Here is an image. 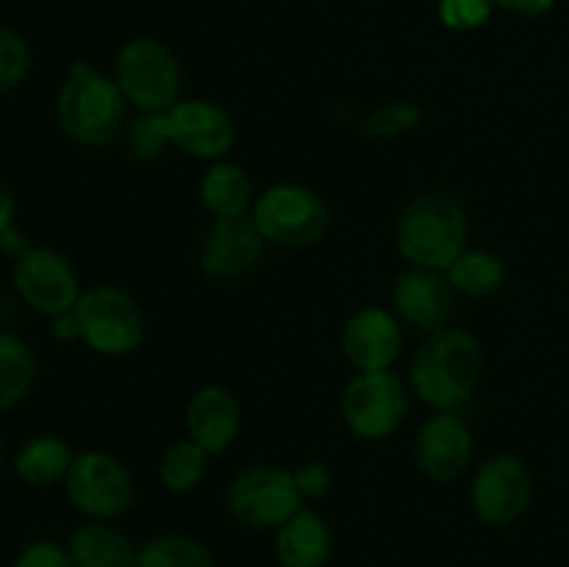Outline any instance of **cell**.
<instances>
[{
	"label": "cell",
	"mask_w": 569,
	"mask_h": 567,
	"mask_svg": "<svg viewBox=\"0 0 569 567\" xmlns=\"http://www.w3.org/2000/svg\"><path fill=\"white\" fill-rule=\"evenodd\" d=\"M483 376V348L467 328L448 326L426 337L409 367L411 395L433 411H459Z\"/></svg>",
	"instance_id": "6da1fadb"
},
{
	"label": "cell",
	"mask_w": 569,
	"mask_h": 567,
	"mask_svg": "<svg viewBox=\"0 0 569 567\" xmlns=\"http://www.w3.org/2000/svg\"><path fill=\"white\" fill-rule=\"evenodd\" d=\"M53 111L59 131L81 148H103L128 126V100L114 76L83 59L67 67Z\"/></svg>",
	"instance_id": "7a4b0ae2"
},
{
	"label": "cell",
	"mask_w": 569,
	"mask_h": 567,
	"mask_svg": "<svg viewBox=\"0 0 569 567\" xmlns=\"http://www.w3.org/2000/svg\"><path fill=\"white\" fill-rule=\"evenodd\" d=\"M470 222L461 200L450 192H422L403 206L395 245L409 267L448 270L467 250Z\"/></svg>",
	"instance_id": "3957f363"
},
{
	"label": "cell",
	"mask_w": 569,
	"mask_h": 567,
	"mask_svg": "<svg viewBox=\"0 0 569 567\" xmlns=\"http://www.w3.org/2000/svg\"><path fill=\"white\" fill-rule=\"evenodd\" d=\"M117 87L128 106L150 115H164L181 100L183 67L170 44L153 37H133L120 44L111 64Z\"/></svg>",
	"instance_id": "277c9868"
},
{
	"label": "cell",
	"mask_w": 569,
	"mask_h": 567,
	"mask_svg": "<svg viewBox=\"0 0 569 567\" xmlns=\"http://www.w3.org/2000/svg\"><path fill=\"white\" fill-rule=\"evenodd\" d=\"M250 217L267 245L278 248H311L331 231V206L306 183L281 181L256 195Z\"/></svg>",
	"instance_id": "5b68a950"
},
{
	"label": "cell",
	"mask_w": 569,
	"mask_h": 567,
	"mask_svg": "<svg viewBox=\"0 0 569 567\" xmlns=\"http://www.w3.org/2000/svg\"><path fill=\"white\" fill-rule=\"evenodd\" d=\"M76 320L81 328V342L92 354L120 359L131 356L144 342V311L131 292L114 284H98L83 289L76 304Z\"/></svg>",
	"instance_id": "8992f818"
},
{
	"label": "cell",
	"mask_w": 569,
	"mask_h": 567,
	"mask_svg": "<svg viewBox=\"0 0 569 567\" xmlns=\"http://www.w3.org/2000/svg\"><path fill=\"white\" fill-rule=\"evenodd\" d=\"M295 472L281 465H250L228 481L226 506L228 515L253 531H276L289 517L303 509Z\"/></svg>",
	"instance_id": "52a82bcc"
},
{
	"label": "cell",
	"mask_w": 569,
	"mask_h": 567,
	"mask_svg": "<svg viewBox=\"0 0 569 567\" xmlns=\"http://www.w3.org/2000/svg\"><path fill=\"white\" fill-rule=\"evenodd\" d=\"M409 395L411 387L395 370L356 372L339 400L345 428L367 442L389 439L406 422Z\"/></svg>",
	"instance_id": "ba28073f"
},
{
	"label": "cell",
	"mask_w": 569,
	"mask_h": 567,
	"mask_svg": "<svg viewBox=\"0 0 569 567\" xmlns=\"http://www.w3.org/2000/svg\"><path fill=\"white\" fill-rule=\"evenodd\" d=\"M64 495L87 520H109L126 515L137 498L133 476L117 456L106 450H81L64 478Z\"/></svg>",
	"instance_id": "9c48e42d"
},
{
	"label": "cell",
	"mask_w": 569,
	"mask_h": 567,
	"mask_svg": "<svg viewBox=\"0 0 569 567\" xmlns=\"http://www.w3.org/2000/svg\"><path fill=\"white\" fill-rule=\"evenodd\" d=\"M11 281L22 304L48 320L76 309L83 295L81 278L72 261L48 245H31L20 259H14Z\"/></svg>",
	"instance_id": "30bf717a"
},
{
	"label": "cell",
	"mask_w": 569,
	"mask_h": 567,
	"mask_svg": "<svg viewBox=\"0 0 569 567\" xmlns=\"http://www.w3.org/2000/svg\"><path fill=\"white\" fill-rule=\"evenodd\" d=\"M533 500L531 467L517 454H495L476 470L470 504L483 526L506 528L520 520Z\"/></svg>",
	"instance_id": "8fae6325"
},
{
	"label": "cell",
	"mask_w": 569,
	"mask_h": 567,
	"mask_svg": "<svg viewBox=\"0 0 569 567\" xmlns=\"http://www.w3.org/2000/svg\"><path fill=\"white\" fill-rule=\"evenodd\" d=\"M267 239L250 215L214 217L198 248V267L209 281L231 284L261 265Z\"/></svg>",
	"instance_id": "7c38bea8"
},
{
	"label": "cell",
	"mask_w": 569,
	"mask_h": 567,
	"mask_svg": "<svg viewBox=\"0 0 569 567\" xmlns=\"http://www.w3.org/2000/svg\"><path fill=\"white\" fill-rule=\"evenodd\" d=\"M172 148L198 161H220L237 145V122L226 106L206 98H181L170 111Z\"/></svg>",
	"instance_id": "4fadbf2b"
},
{
	"label": "cell",
	"mask_w": 569,
	"mask_h": 567,
	"mask_svg": "<svg viewBox=\"0 0 569 567\" xmlns=\"http://www.w3.org/2000/svg\"><path fill=\"white\" fill-rule=\"evenodd\" d=\"M476 454V434L459 411H433L415 437V465L426 478L450 484L461 478Z\"/></svg>",
	"instance_id": "5bb4252c"
},
{
	"label": "cell",
	"mask_w": 569,
	"mask_h": 567,
	"mask_svg": "<svg viewBox=\"0 0 569 567\" xmlns=\"http://www.w3.org/2000/svg\"><path fill=\"white\" fill-rule=\"evenodd\" d=\"M456 289L448 272L409 267L392 284V311L411 331L431 337L450 326L456 311Z\"/></svg>",
	"instance_id": "9a60e30c"
},
{
	"label": "cell",
	"mask_w": 569,
	"mask_h": 567,
	"mask_svg": "<svg viewBox=\"0 0 569 567\" xmlns=\"http://www.w3.org/2000/svg\"><path fill=\"white\" fill-rule=\"evenodd\" d=\"M342 354L356 372L392 370L403 354V322L392 309L361 306L342 328Z\"/></svg>",
	"instance_id": "2e32d148"
},
{
	"label": "cell",
	"mask_w": 569,
	"mask_h": 567,
	"mask_svg": "<svg viewBox=\"0 0 569 567\" xmlns=\"http://www.w3.org/2000/svg\"><path fill=\"white\" fill-rule=\"evenodd\" d=\"M183 422H187V437L194 439L200 448L209 450L211 456L226 454L242 431V404L222 384H206L187 400Z\"/></svg>",
	"instance_id": "e0dca14e"
},
{
	"label": "cell",
	"mask_w": 569,
	"mask_h": 567,
	"mask_svg": "<svg viewBox=\"0 0 569 567\" xmlns=\"http://www.w3.org/2000/svg\"><path fill=\"white\" fill-rule=\"evenodd\" d=\"M333 554V534L326 517L300 509L276 528V559L281 567H326Z\"/></svg>",
	"instance_id": "ac0fdd59"
},
{
	"label": "cell",
	"mask_w": 569,
	"mask_h": 567,
	"mask_svg": "<svg viewBox=\"0 0 569 567\" xmlns=\"http://www.w3.org/2000/svg\"><path fill=\"white\" fill-rule=\"evenodd\" d=\"M67 550L76 567H137L139 548L120 526L109 520H87L70 534Z\"/></svg>",
	"instance_id": "d6986e66"
},
{
	"label": "cell",
	"mask_w": 569,
	"mask_h": 567,
	"mask_svg": "<svg viewBox=\"0 0 569 567\" xmlns=\"http://www.w3.org/2000/svg\"><path fill=\"white\" fill-rule=\"evenodd\" d=\"M72 459H76V454L67 445V439L56 437V434H33L17 448L11 470L26 487L50 489L64 484Z\"/></svg>",
	"instance_id": "ffe728a7"
},
{
	"label": "cell",
	"mask_w": 569,
	"mask_h": 567,
	"mask_svg": "<svg viewBox=\"0 0 569 567\" xmlns=\"http://www.w3.org/2000/svg\"><path fill=\"white\" fill-rule=\"evenodd\" d=\"M200 203L211 217L250 215L256 203V189L248 170L228 159L211 161V167L200 178Z\"/></svg>",
	"instance_id": "44dd1931"
},
{
	"label": "cell",
	"mask_w": 569,
	"mask_h": 567,
	"mask_svg": "<svg viewBox=\"0 0 569 567\" xmlns=\"http://www.w3.org/2000/svg\"><path fill=\"white\" fill-rule=\"evenodd\" d=\"M37 378L39 361L31 342L0 328V415L20 406L33 392Z\"/></svg>",
	"instance_id": "7402d4cb"
},
{
	"label": "cell",
	"mask_w": 569,
	"mask_h": 567,
	"mask_svg": "<svg viewBox=\"0 0 569 567\" xmlns=\"http://www.w3.org/2000/svg\"><path fill=\"white\" fill-rule=\"evenodd\" d=\"M445 272L456 295L472 300L489 298L506 284V261L487 248H467Z\"/></svg>",
	"instance_id": "603a6c76"
},
{
	"label": "cell",
	"mask_w": 569,
	"mask_h": 567,
	"mask_svg": "<svg viewBox=\"0 0 569 567\" xmlns=\"http://www.w3.org/2000/svg\"><path fill=\"white\" fill-rule=\"evenodd\" d=\"M211 454L200 448L194 439L183 437L176 439L170 448L161 454L159 461V481L167 493L172 495H187L203 484L206 472H209Z\"/></svg>",
	"instance_id": "cb8c5ba5"
},
{
	"label": "cell",
	"mask_w": 569,
	"mask_h": 567,
	"mask_svg": "<svg viewBox=\"0 0 569 567\" xmlns=\"http://www.w3.org/2000/svg\"><path fill=\"white\" fill-rule=\"evenodd\" d=\"M137 567H217L214 556L187 534H159L137 554Z\"/></svg>",
	"instance_id": "d4e9b609"
},
{
	"label": "cell",
	"mask_w": 569,
	"mask_h": 567,
	"mask_svg": "<svg viewBox=\"0 0 569 567\" xmlns=\"http://www.w3.org/2000/svg\"><path fill=\"white\" fill-rule=\"evenodd\" d=\"M126 142L128 153L137 161H142V165H156V161L164 159L167 150L172 148L167 111L164 115L137 111V117L126 126Z\"/></svg>",
	"instance_id": "484cf974"
},
{
	"label": "cell",
	"mask_w": 569,
	"mask_h": 567,
	"mask_svg": "<svg viewBox=\"0 0 569 567\" xmlns=\"http://www.w3.org/2000/svg\"><path fill=\"white\" fill-rule=\"evenodd\" d=\"M33 70V50L20 31L0 26V94H9L28 81Z\"/></svg>",
	"instance_id": "4316f807"
},
{
	"label": "cell",
	"mask_w": 569,
	"mask_h": 567,
	"mask_svg": "<svg viewBox=\"0 0 569 567\" xmlns=\"http://www.w3.org/2000/svg\"><path fill=\"white\" fill-rule=\"evenodd\" d=\"M422 109L417 103H389L381 106L378 111H372L365 122H361V133L367 139H392L400 137V133H409L415 128H420L422 122Z\"/></svg>",
	"instance_id": "83f0119b"
},
{
	"label": "cell",
	"mask_w": 569,
	"mask_h": 567,
	"mask_svg": "<svg viewBox=\"0 0 569 567\" xmlns=\"http://www.w3.org/2000/svg\"><path fill=\"white\" fill-rule=\"evenodd\" d=\"M495 14V0H437V17L448 31L470 33L487 26Z\"/></svg>",
	"instance_id": "f1b7e54d"
},
{
	"label": "cell",
	"mask_w": 569,
	"mask_h": 567,
	"mask_svg": "<svg viewBox=\"0 0 569 567\" xmlns=\"http://www.w3.org/2000/svg\"><path fill=\"white\" fill-rule=\"evenodd\" d=\"M11 567H76L67 545L56 539H33L14 556Z\"/></svg>",
	"instance_id": "f546056e"
},
{
	"label": "cell",
	"mask_w": 569,
	"mask_h": 567,
	"mask_svg": "<svg viewBox=\"0 0 569 567\" xmlns=\"http://www.w3.org/2000/svg\"><path fill=\"white\" fill-rule=\"evenodd\" d=\"M292 472L303 500H320L331 493L333 476L331 470H328V465H322V461H303V465L295 467Z\"/></svg>",
	"instance_id": "4dcf8cb0"
},
{
	"label": "cell",
	"mask_w": 569,
	"mask_h": 567,
	"mask_svg": "<svg viewBox=\"0 0 569 567\" xmlns=\"http://www.w3.org/2000/svg\"><path fill=\"white\" fill-rule=\"evenodd\" d=\"M556 3L559 0H495V9L522 17V20H539V17H548Z\"/></svg>",
	"instance_id": "1f68e13d"
},
{
	"label": "cell",
	"mask_w": 569,
	"mask_h": 567,
	"mask_svg": "<svg viewBox=\"0 0 569 567\" xmlns=\"http://www.w3.org/2000/svg\"><path fill=\"white\" fill-rule=\"evenodd\" d=\"M50 337L59 339V342H76V339H81L76 311H64V315L50 317Z\"/></svg>",
	"instance_id": "d6a6232c"
},
{
	"label": "cell",
	"mask_w": 569,
	"mask_h": 567,
	"mask_svg": "<svg viewBox=\"0 0 569 567\" xmlns=\"http://www.w3.org/2000/svg\"><path fill=\"white\" fill-rule=\"evenodd\" d=\"M28 248H31V245L26 242V237H22V231L17 226L0 231V253L9 256V259H20Z\"/></svg>",
	"instance_id": "836d02e7"
},
{
	"label": "cell",
	"mask_w": 569,
	"mask_h": 567,
	"mask_svg": "<svg viewBox=\"0 0 569 567\" xmlns=\"http://www.w3.org/2000/svg\"><path fill=\"white\" fill-rule=\"evenodd\" d=\"M14 215H17V198L14 189L9 187L3 176H0V231L14 226Z\"/></svg>",
	"instance_id": "e575fe53"
},
{
	"label": "cell",
	"mask_w": 569,
	"mask_h": 567,
	"mask_svg": "<svg viewBox=\"0 0 569 567\" xmlns=\"http://www.w3.org/2000/svg\"><path fill=\"white\" fill-rule=\"evenodd\" d=\"M0 470H3V437H0Z\"/></svg>",
	"instance_id": "d590c367"
}]
</instances>
